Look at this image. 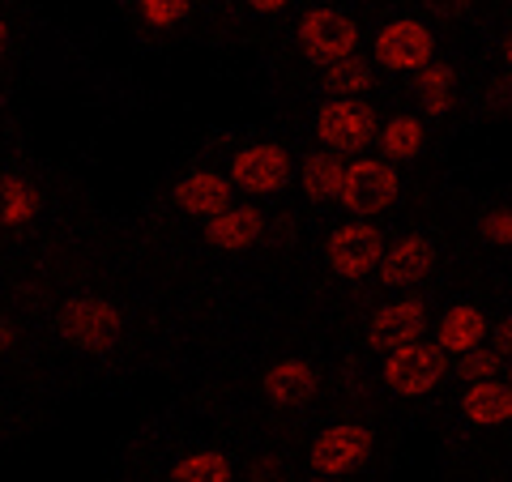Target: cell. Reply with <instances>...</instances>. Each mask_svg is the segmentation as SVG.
<instances>
[{
    "instance_id": "obj_1",
    "label": "cell",
    "mask_w": 512,
    "mask_h": 482,
    "mask_svg": "<svg viewBox=\"0 0 512 482\" xmlns=\"http://www.w3.org/2000/svg\"><path fill=\"white\" fill-rule=\"evenodd\" d=\"M316 137L333 154H363L380 137L376 111L355 99H333L316 111Z\"/></svg>"
},
{
    "instance_id": "obj_2",
    "label": "cell",
    "mask_w": 512,
    "mask_h": 482,
    "mask_svg": "<svg viewBox=\"0 0 512 482\" xmlns=\"http://www.w3.org/2000/svg\"><path fill=\"white\" fill-rule=\"evenodd\" d=\"M402 180H397V167H389V158H359V163H346V184H342V205L346 214L367 218L380 214L384 205L397 201Z\"/></svg>"
},
{
    "instance_id": "obj_3",
    "label": "cell",
    "mask_w": 512,
    "mask_h": 482,
    "mask_svg": "<svg viewBox=\"0 0 512 482\" xmlns=\"http://www.w3.org/2000/svg\"><path fill=\"white\" fill-rule=\"evenodd\" d=\"M299 47L312 64L346 60L359 47V26L338 9H308L299 22Z\"/></svg>"
},
{
    "instance_id": "obj_4",
    "label": "cell",
    "mask_w": 512,
    "mask_h": 482,
    "mask_svg": "<svg viewBox=\"0 0 512 482\" xmlns=\"http://www.w3.org/2000/svg\"><path fill=\"white\" fill-rule=\"evenodd\" d=\"M444 350L440 342H410L402 350H389V363H384V384L402 397H423L444 380Z\"/></svg>"
},
{
    "instance_id": "obj_5",
    "label": "cell",
    "mask_w": 512,
    "mask_h": 482,
    "mask_svg": "<svg viewBox=\"0 0 512 482\" xmlns=\"http://www.w3.org/2000/svg\"><path fill=\"white\" fill-rule=\"evenodd\" d=\"M325 256H329V265H333L338 278L359 282L372 269H380V261H384V239H380V231L372 227V222H346V227H338V231L329 235Z\"/></svg>"
},
{
    "instance_id": "obj_6",
    "label": "cell",
    "mask_w": 512,
    "mask_h": 482,
    "mask_svg": "<svg viewBox=\"0 0 512 482\" xmlns=\"http://www.w3.org/2000/svg\"><path fill=\"white\" fill-rule=\"evenodd\" d=\"M372 457V431L359 423H333L312 440V470L320 478H342Z\"/></svg>"
},
{
    "instance_id": "obj_7",
    "label": "cell",
    "mask_w": 512,
    "mask_h": 482,
    "mask_svg": "<svg viewBox=\"0 0 512 482\" xmlns=\"http://www.w3.org/2000/svg\"><path fill=\"white\" fill-rule=\"evenodd\" d=\"M372 52H376V64H384V69L419 73L423 64L436 56V35H431L423 22H414V18H397L376 35Z\"/></svg>"
},
{
    "instance_id": "obj_8",
    "label": "cell",
    "mask_w": 512,
    "mask_h": 482,
    "mask_svg": "<svg viewBox=\"0 0 512 482\" xmlns=\"http://www.w3.org/2000/svg\"><path fill=\"white\" fill-rule=\"evenodd\" d=\"M120 312L107 299H69L60 312V333L82 350H107L120 337Z\"/></svg>"
},
{
    "instance_id": "obj_9",
    "label": "cell",
    "mask_w": 512,
    "mask_h": 482,
    "mask_svg": "<svg viewBox=\"0 0 512 482\" xmlns=\"http://www.w3.org/2000/svg\"><path fill=\"white\" fill-rule=\"evenodd\" d=\"M286 180H291V158H286L282 146L256 141V146L231 158V184L252 192V197H269V192L286 188Z\"/></svg>"
},
{
    "instance_id": "obj_10",
    "label": "cell",
    "mask_w": 512,
    "mask_h": 482,
    "mask_svg": "<svg viewBox=\"0 0 512 482\" xmlns=\"http://www.w3.org/2000/svg\"><path fill=\"white\" fill-rule=\"evenodd\" d=\"M427 329V312L419 299H397V303H384V308L372 316V325H367V342L376 350H402L410 342H419Z\"/></svg>"
},
{
    "instance_id": "obj_11",
    "label": "cell",
    "mask_w": 512,
    "mask_h": 482,
    "mask_svg": "<svg viewBox=\"0 0 512 482\" xmlns=\"http://www.w3.org/2000/svg\"><path fill=\"white\" fill-rule=\"evenodd\" d=\"M431 265H436V244L427 235H406L397 239L393 248H384V261H380V282L389 291H402V286L423 282Z\"/></svg>"
},
{
    "instance_id": "obj_12",
    "label": "cell",
    "mask_w": 512,
    "mask_h": 482,
    "mask_svg": "<svg viewBox=\"0 0 512 482\" xmlns=\"http://www.w3.org/2000/svg\"><path fill=\"white\" fill-rule=\"evenodd\" d=\"M231 180H222L218 171H192L184 175L180 184H175V205H180L184 214H197V218H214L231 205Z\"/></svg>"
},
{
    "instance_id": "obj_13",
    "label": "cell",
    "mask_w": 512,
    "mask_h": 482,
    "mask_svg": "<svg viewBox=\"0 0 512 482\" xmlns=\"http://www.w3.org/2000/svg\"><path fill=\"white\" fill-rule=\"evenodd\" d=\"M461 410L474 427H504L512 423V384L491 376V380H470L466 397H461Z\"/></svg>"
},
{
    "instance_id": "obj_14",
    "label": "cell",
    "mask_w": 512,
    "mask_h": 482,
    "mask_svg": "<svg viewBox=\"0 0 512 482\" xmlns=\"http://www.w3.org/2000/svg\"><path fill=\"white\" fill-rule=\"evenodd\" d=\"M487 337V316L474 308V303H457V308H448L436 325V342L444 355H466V350L483 346Z\"/></svg>"
},
{
    "instance_id": "obj_15",
    "label": "cell",
    "mask_w": 512,
    "mask_h": 482,
    "mask_svg": "<svg viewBox=\"0 0 512 482\" xmlns=\"http://www.w3.org/2000/svg\"><path fill=\"white\" fill-rule=\"evenodd\" d=\"M261 231H265V218L256 214L252 205H227L222 214L210 218V227H205V239H210L214 248L235 252V248L256 244V239H261Z\"/></svg>"
},
{
    "instance_id": "obj_16",
    "label": "cell",
    "mask_w": 512,
    "mask_h": 482,
    "mask_svg": "<svg viewBox=\"0 0 512 482\" xmlns=\"http://www.w3.org/2000/svg\"><path fill=\"white\" fill-rule=\"evenodd\" d=\"M312 393H316V372L303 359H286L278 367H269L265 397L274 401V406L295 410V406H303V401H312Z\"/></svg>"
},
{
    "instance_id": "obj_17",
    "label": "cell",
    "mask_w": 512,
    "mask_h": 482,
    "mask_svg": "<svg viewBox=\"0 0 512 482\" xmlns=\"http://www.w3.org/2000/svg\"><path fill=\"white\" fill-rule=\"evenodd\" d=\"M380 154L389 163H410V158L423 154V141H427V128L419 116H393L389 124L380 128Z\"/></svg>"
},
{
    "instance_id": "obj_18",
    "label": "cell",
    "mask_w": 512,
    "mask_h": 482,
    "mask_svg": "<svg viewBox=\"0 0 512 482\" xmlns=\"http://www.w3.org/2000/svg\"><path fill=\"white\" fill-rule=\"evenodd\" d=\"M342 184H346V163L342 154H312L303 163V192L312 201H342Z\"/></svg>"
},
{
    "instance_id": "obj_19",
    "label": "cell",
    "mask_w": 512,
    "mask_h": 482,
    "mask_svg": "<svg viewBox=\"0 0 512 482\" xmlns=\"http://www.w3.org/2000/svg\"><path fill=\"white\" fill-rule=\"evenodd\" d=\"M453 69L448 64H436L427 60L419 77H414V90H419V103L427 107V116H448V107H453Z\"/></svg>"
},
{
    "instance_id": "obj_20",
    "label": "cell",
    "mask_w": 512,
    "mask_h": 482,
    "mask_svg": "<svg viewBox=\"0 0 512 482\" xmlns=\"http://www.w3.org/2000/svg\"><path fill=\"white\" fill-rule=\"evenodd\" d=\"M372 82H376L372 64H363L359 56L333 60L325 69V94H333V99H355V94L372 90Z\"/></svg>"
},
{
    "instance_id": "obj_21",
    "label": "cell",
    "mask_w": 512,
    "mask_h": 482,
    "mask_svg": "<svg viewBox=\"0 0 512 482\" xmlns=\"http://www.w3.org/2000/svg\"><path fill=\"white\" fill-rule=\"evenodd\" d=\"M39 214V192L26 180H0V227H22Z\"/></svg>"
},
{
    "instance_id": "obj_22",
    "label": "cell",
    "mask_w": 512,
    "mask_h": 482,
    "mask_svg": "<svg viewBox=\"0 0 512 482\" xmlns=\"http://www.w3.org/2000/svg\"><path fill=\"white\" fill-rule=\"evenodd\" d=\"M175 482H227L231 478V461L222 453H192L171 470Z\"/></svg>"
},
{
    "instance_id": "obj_23",
    "label": "cell",
    "mask_w": 512,
    "mask_h": 482,
    "mask_svg": "<svg viewBox=\"0 0 512 482\" xmlns=\"http://www.w3.org/2000/svg\"><path fill=\"white\" fill-rule=\"evenodd\" d=\"M500 372H504V355H500V350L474 346V350H466V355H457V376L461 380H491Z\"/></svg>"
},
{
    "instance_id": "obj_24",
    "label": "cell",
    "mask_w": 512,
    "mask_h": 482,
    "mask_svg": "<svg viewBox=\"0 0 512 482\" xmlns=\"http://www.w3.org/2000/svg\"><path fill=\"white\" fill-rule=\"evenodd\" d=\"M188 5L192 0H141V18L150 26H175L188 18Z\"/></svg>"
},
{
    "instance_id": "obj_25",
    "label": "cell",
    "mask_w": 512,
    "mask_h": 482,
    "mask_svg": "<svg viewBox=\"0 0 512 482\" xmlns=\"http://www.w3.org/2000/svg\"><path fill=\"white\" fill-rule=\"evenodd\" d=\"M483 235L491 239V244L512 248V210H495V214L483 222Z\"/></svg>"
},
{
    "instance_id": "obj_26",
    "label": "cell",
    "mask_w": 512,
    "mask_h": 482,
    "mask_svg": "<svg viewBox=\"0 0 512 482\" xmlns=\"http://www.w3.org/2000/svg\"><path fill=\"white\" fill-rule=\"evenodd\" d=\"M487 107H491V111L512 107V73H504V77H495V82H491V99H487Z\"/></svg>"
},
{
    "instance_id": "obj_27",
    "label": "cell",
    "mask_w": 512,
    "mask_h": 482,
    "mask_svg": "<svg viewBox=\"0 0 512 482\" xmlns=\"http://www.w3.org/2000/svg\"><path fill=\"white\" fill-rule=\"evenodd\" d=\"M495 350H500L504 359H512V316H504L500 325H495Z\"/></svg>"
},
{
    "instance_id": "obj_28",
    "label": "cell",
    "mask_w": 512,
    "mask_h": 482,
    "mask_svg": "<svg viewBox=\"0 0 512 482\" xmlns=\"http://www.w3.org/2000/svg\"><path fill=\"white\" fill-rule=\"evenodd\" d=\"M431 9L440 13V18H457V13H466L470 9V0H427Z\"/></svg>"
},
{
    "instance_id": "obj_29",
    "label": "cell",
    "mask_w": 512,
    "mask_h": 482,
    "mask_svg": "<svg viewBox=\"0 0 512 482\" xmlns=\"http://www.w3.org/2000/svg\"><path fill=\"white\" fill-rule=\"evenodd\" d=\"M13 342H18V329H13L9 320H0V350H9Z\"/></svg>"
},
{
    "instance_id": "obj_30",
    "label": "cell",
    "mask_w": 512,
    "mask_h": 482,
    "mask_svg": "<svg viewBox=\"0 0 512 482\" xmlns=\"http://www.w3.org/2000/svg\"><path fill=\"white\" fill-rule=\"evenodd\" d=\"M248 5H252L256 13H278V9L286 5V0H248Z\"/></svg>"
},
{
    "instance_id": "obj_31",
    "label": "cell",
    "mask_w": 512,
    "mask_h": 482,
    "mask_svg": "<svg viewBox=\"0 0 512 482\" xmlns=\"http://www.w3.org/2000/svg\"><path fill=\"white\" fill-rule=\"evenodd\" d=\"M5 47H9V26L0 22V56H5Z\"/></svg>"
},
{
    "instance_id": "obj_32",
    "label": "cell",
    "mask_w": 512,
    "mask_h": 482,
    "mask_svg": "<svg viewBox=\"0 0 512 482\" xmlns=\"http://www.w3.org/2000/svg\"><path fill=\"white\" fill-rule=\"evenodd\" d=\"M504 60L512 64V35H508V43H504Z\"/></svg>"
},
{
    "instance_id": "obj_33",
    "label": "cell",
    "mask_w": 512,
    "mask_h": 482,
    "mask_svg": "<svg viewBox=\"0 0 512 482\" xmlns=\"http://www.w3.org/2000/svg\"><path fill=\"white\" fill-rule=\"evenodd\" d=\"M504 376H508V384H512V367H504Z\"/></svg>"
}]
</instances>
